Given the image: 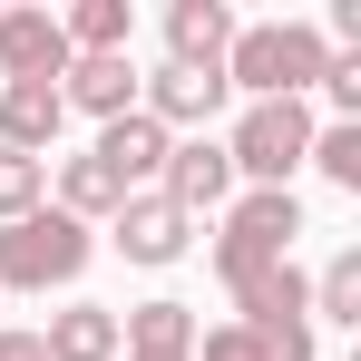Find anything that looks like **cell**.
<instances>
[{"label":"cell","instance_id":"cell-1","mask_svg":"<svg viewBox=\"0 0 361 361\" xmlns=\"http://www.w3.org/2000/svg\"><path fill=\"white\" fill-rule=\"evenodd\" d=\"M322 68H332V39L312 20H264V30H235L225 88H244V98H302V88H322Z\"/></svg>","mask_w":361,"mask_h":361},{"label":"cell","instance_id":"cell-2","mask_svg":"<svg viewBox=\"0 0 361 361\" xmlns=\"http://www.w3.org/2000/svg\"><path fill=\"white\" fill-rule=\"evenodd\" d=\"M88 274V225L39 205L20 225H0V293H49V283H78Z\"/></svg>","mask_w":361,"mask_h":361},{"label":"cell","instance_id":"cell-3","mask_svg":"<svg viewBox=\"0 0 361 361\" xmlns=\"http://www.w3.org/2000/svg\"><path fill=\"white\" fill-rule=\"evenodd\" d=\"M293 235H302L293 185H254L235 215H225V235H215V274L244 283V274H264V264H293Z\"/></svg>","mask_w":361,"mask_h":361},{"label":"cell","instance_id":"cell-4","mask_svg":"<svg viewBox=\"0 0 361 361\" xmlns=\"http://www.w3.org/2000/svg\"><path fill=\"white\" fill-rule=\"evenodd\" d=\"M302 157H312V108L302 98H254L235 118V137H225V166L254 176V185H283Z\"/></svg>","mask_w":361,"mask_h":361},{"label":"cell","instance_id":"cell-5","mask_svg":"<svg viewBox=\"0 0 361 361\" xmlns=\"http://www.w3.org/2000/svg\"><path fill=\"white\" fill-rule=\"evenodd\" d=\"M166 147H176L166 127L147 118V108H127V118H108V127H98V147H88V157H98V166H108V176L137 195L147 176H166Z\"/></svg>","mask_w":361,"mask_h":361},{"label":"cell","instance_id":"cell-6","mask_svg":"<svg viewBox=\"0 0 361 361\" xmlns=\"http://www.w3.org/2000/svg\"><path fill=\"white\" fill-rule=\"evenodd\" d=\"M176 215H205V205H225L235 195V166H225V147L215 137H185V147H166V185H157Z\"/></svg>","mask_w":361,"mask_h":361},{"label":"cell","instance_id":"cell-7","mask_svg":"<svg viewBox=\"0 0 361 361\" xmlns=\"http://www.w3.org/2000/svg\"><path fill=\"white\" fill-rule=\"evenodd\" d=\"M59 78H10L0 88V147H20V157H39V147H59Z\"/></svg>","mask_w":361,"mask_h":361},{"label":"cell","instance_id":"cell-8","mask_svg":"<svg viewBox=\"0 0 361 361\" xmlns=\"http://www.w3.org/2000/svg\"><path fill=\"white\" fill-rule=\"evenodd\" d=\"M215 108H225V68H157V78H147V118L157 127H205L215 118Z\"/></svg>","mask_w":361,"mask_h":361},{"label":"cell","instance_id":"cell-9","mask_svg":"<svg viewBox=\"0 0 361 361\" xmlns=\"http://www.w3.org/2000/svg\"><path fill=\"white\" fill-rule=\"evenodd\" d=\"M185 225H195V215H176L166 195H127V205H118V254H127V264H176Z\"/></svg>","mask_w":361,"mask_h":361},{"label":"cell","instance_id":"cell-10","mask_svg":"<svg viewBox=\"0 0 361 361\" xmlns=\"http://www.w3.org/2000/svg\"><path fill=\"white\" fill-rule=\"evenodd\" d=\"M0 68L10 78H59L68 68V39L49 10H0Z\"/></svg>","mask_w":361,"mask_h":361},{"label":"cell","instance_id":"cell-11","mask_svg":"<svg viewBox=\"0 0 361 361\" xmlns=\"http://www.w3.org/2000/svg\"><path fill=\"white\" fill-rule=\"evenodd\" d=\"M166 49H176V68H225L235 10H225V0H176V10H166Z\"/></svg>","mask_w":361,"mask_h":361},{"label":"cell","instance_id":"cell-12","mask_svg":"<svg viewBox=\"0 0 361 361\" xmlns=\"http://www.w3.org/2000/svg\"><path fill=\"white\" fill-rule=\"evenodd\" d=\"M118 352L127 361H195V312L185 302H137L118 322Z\"/></svg>","mask_w":361,"mask_h":361},{"label":"cell","instance_id":"cell-13","mask_svg":"<svg viewBox=\"0 0 361 361\" xmlns=\"http://www.w3.org/2000/svg\"><path fill=\"white\" fill-rule=\"evenodd\" d=\"M127 98H137V68H127V49H118V59H68V68H59V108H88L98 127L127 118Z\"/></svg>","mask_w":361,"mask_h":361},{"label":"cell","instance_id":"cell-14","mask_svg":"<svg viewBox=\"0 0 361 361\" xmlns=\"http://www.w3.org/2000/svg\"><path fill=\"white\" fill-rule=\"evenodd\" d=\"M39 352L49 361H118V312L108 302H68V312H49Z\"/></svg>","mask_w":361,"mask_h":361},{"label":"cell","instance_id":"cell-15","mask_svg":"<svg viewBox=\"0 0 361 361\" xmlns=\"http://www.w3.org/2000/svg\"><path fill=\"white\" fill-rule=\"evenodd\" d=\"M127 30H137V10H127V0H78V10L59 20L68 59H118V49H127Z\"/></svg>","mask_w":361,"mask_h":361},{"label":"cell","instance_id":"cell-16","mask_svg":"<svg viewBox=\"0 0 361 361\" xmlns=\"http://www.w3.org/2000/svg\"><path fill=\"white\" fill-rule=\"evenodd\" d=\"M118 205H127V185L108 176L98 157H59V215L88 225V215H118Z\"/></svg>","mask_w":361,"mask_h":361},{"label":"cell","instance_id":"cell-17","mask_svg":"<svg viewBox=\"0 0 361 361\" xmlns=\"http://www.w3.org/2000/svg\"><path fill=\"white\" fill-rule=\"evenodd\" d=\"M39 195H49V157H20V147H0V225L39 215Z\"/></svg>","mask_w":361,"mask_h":361},{"label":"cell","instance_id":"cell-18","mask_svg":"<svg viewBox=\"0 0 361 361\" xmlns=\"http://www.w3.org/2000/svg\"><path fill=\"white\" fill-rule=\"evenodd\" d=\"M302 166H322V176L342 185V195H361V118H342V127H312V157Z\"/></svg>","mask_w":361,"mask_h":361},{"label":"cell","instance_id":"cell-19","mask_svg":"<svg viewBox=\"0 0 361 361\" xmlns=\"http://www.w3.org/2000/svg\"><path fill=\"white\" fill-rule=\"evenodd\" d=\"M312 312H322V322H361V254H332V264H322Z\"/></svg>","mask_w":361,"mask_h":361},{"label":"cell","instance_id":"cell-20","mask_svg":"<svg viewBox=\"0 0 361 361\" xmlns=\"http://www.w3.org/2000/svg\"><path fill=\"white\" fill-rule=\"evenodd\" d=\"M322 98H332L342 118H361V59H332V68H322Z\"/></svg>","mask_w":361,"mask_h":361},{"label":"cell","instance_id":"cell-21","mask_svg":"<svg viewBox=\"0 0 361 361\" xmlns=\"http://www.w3.org/2000/svg\"><path fill=\"white\" fill-rule=\"evenodd\" d=\"M205 361H274V352H264L244 322H225V332H205Z\"/></svg>","mask_w":361,"mask_h":361},{"label":"cell","instance_id":"cell-22","mask_svg":"<svg viewBox=\"0 0 361 361\" xmlns=\"http://www.w3.org/2000/svg\"><path fill=\"white\" fill-rule=\"evenodd\" d=\"M0 361H49V352H39V332H0Z\"/></svg>","mask_w":361,"mask_h":361}]
</instances>
